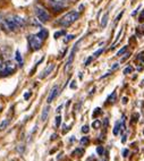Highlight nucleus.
Segmentation results:
<instances>
[{
	"label": "nucleus",
	"instance_id": "f257e3e1",
	"mask_svg": "<svg viewBox=\"0 0 144 161\" xmlns=\"http://www.w3.org/2000/svg\"><path fill=\"white\" fill-rule=\"evenodd\" d=\"M2 25L6 30L15 31L20 27H24L25 25H26V22H25V19L23 17H20V16L12 15V16H9V17L5 18Z\"/></svg>",
	"mask_w": 144,
	"mask_h": 161
},
{
	"label": "nucleus",
	"instance_id": "f03ea898",
	"mask_svg": "<svg viewBox=\"0 0 144 161\" xmlns=\"http://www.w3.org/2000/svg\"><path fill=\"white\" fill-rule=\"evenodd\" d=\"M78 18H80V12L76 11V10H72V11L67 12L66 15L59 20V24H60L62 27H68L73 23H75Z\"/></svg>",
	"mask_w": 144,
	"mask_h": 161
},
{
	"label": "nucleus",
	"instance_id": "7ed1b4c3",
	"mask_svg": "<svg viewBox=\"0 0 144 161\" xmlns=\"http://www.w3.org/2000/svg\"><path fill=\"white\" fill-rule=\"evenodd\" d=\"M16 70V65L14 61L12 60H8L5 64H2L0 66V77L1 76H8V75L15 73Z\"/></svg>",
	"mask_w": 144,
	"mask_h": 161
},
{
	"label": "nucleus",
	"instance_id": "20e7f679",
	"mask_svg": "<svg viewBox=\"0 0 144 161\" xmlns=\"http://www.w3.org/2000/svg\"><path fill=\"white\" fill-rule=\"evenodd\" d=\"M42 44H43V40H42L38 34L28 35V47L31 50L36 51V50L41 49Z\"/></svg>",
	"mask_w": 144,
	"mask_h": 161
},
{
	"label": "nucleus",
	"instance_id": "39448f33",
	"mask_svg": "<svg viewBox=\"0 0 144 161\" xmlns=\"http://www.w3.org/2000/svg\"><path fill=\"white\" fill-rule=\"evenodd\" d=\"M34 11H35V15H36L38 19L41 23H46L50 19V16H49V14H48V11H46L43 7H41V6H38V5L35 6Z\"/></svg>",
	"mask_w": 144,
	"mask_h": 161
},
{
	"label": "nucleus",
	"instance_id": "423d86ee",
	"mask_svg": "<svg viewBox=\"0 0 144 161\" xmlns=\"http://www.w3.org/2000/svg\"><path fill=\"white\" fill-rule=\"evenodd\" d=\"M67 0H48L49 5L54 9V11H60L67 6Z\"/></svg>",
	"mask_w": 144,
	"mask_h": 161
},
{
	"label": "nucleus",
	"instance_id": "0eeeda50",
	"mask_svg": "<svg viewBox=\"0 0 144 161\" xmlns=\"http://www.w3.org/2000/svg\"><path fill=\"white\" fill-rule=\"evenodd\" d=\"M78 43H80V42H78ZM78 43L75 45V47L73 48V50H72L70 53H69V57H68V59H67V61H66V65H65V72H66V73H68V72H69V69H70L72 65H73V61H74V55H75L76 47L78 45Z\"/></svg>",
	"mask_w": 144,
	"mask_h": 161
},
{
	"label": "nucleus",
	"instance_id": "6e6552de",
	"mask_svg": "<svg viewBox=\"0 0 144 161\" xmlns=\"http://www.w3.org/2000/svg\"><path fill=\"white\" fill-rule=\"evenodd\" d=\"M58 94H59V87L57 86V85H54V86L51 89V91L49 92V95H48V99H46V103L50 104L54 98L58 97Z\"/></svg>",
	"mask_w": 144,
	"mask_h": 161
},
{
	"label": "nucleus",
	"instance_id": "1a4fd4ad",
	"mask_svg": "<svg viewBox=\"0 0 144 161\" xmlns=\"http://www.w3.org/2000/svg\"><path fill=\"white\" fill-rule=\"evenodd\" d=\"M54 67H56V65H54V64H50V65H48V67H46V69H44L43 72L41 73V75H40L39 78H40V79H43V78H46V76H49V75L51 74L52 70L54 69Z\"/></svg>",
	"mask_w": 144,
	"mask_h": 161
},
{
	"label": "nucleus",
	"instance_id": "9d476101",
	"mask_svg": "<svg viewBox=\"0 0 144 161\" xmlns=\"http://www.w3.org/2000/svg\"><path fill=\"white\" fill-rule=\"evenodd\" d=\"M49 111H50V107L46 106L43 108L42 110V115H41V120L42 122H46V119H48V116H49Z\"/></svg>",
	"mask_w": 144,
	"mask_h": 161
},
{
	"label": "nucleus",
	"instance_id": "9b49d317",
	"mask_svg": "<svg viewBox=\"0 0 144 161\" xmlns=\"http://www.w3.org/2000/svg\"><path fill=\"white\" fill-rule=\"evenodd\" d=\"M36 34L39 35V36L41 37V39H42V40H43V41H44V40H46V37H48V35H49V33H48V31H46V28H42V30H40L39 32L36 33Z\"/></svg>",
	"mask_w": 144,
	"mask_h": 161
},
{
	"label": "nucleus",
	"instance_id": "f8f14e48",
	"mask_svg": "<svg viewBox=\"0 0 144 161\" xmlns=\"http://www.w3.org/2000/svg\"><path fill=\"white\" fill-rule=\"evenodd\" d=\"M120 128H122V122H117L116 123V125H115V128H114V131H112L114 135H118V134H119Z\"/></svg>",
	"mask_w": 144,
	"mask_h": 161
},
{
	"label": "nucleus",
	"instance_id": "ddd939ff",
	"mask_svg": "<svg viewBox=\"0 0 144 161\" xmlns=\"http://www.w3.org/2000/svg\"><path fill=\"white\" fill-rule=\"evenodd\" d=\"M116 98H117V93H116V92H112V93L109 95L107 101L109 102V103H114V102L116 101Z\"/></svg>",
	"mask_w": 144,
	"mask_h": 161
},
{
	"label": "nucleus",
	"instance_id": "4468645a",
	"mask_svg": "<svg viewBox=\"0 0 144 161\" xmlns=\"http://www.w3.org/2000/svg\"><path fill=\"white\" fill-rule=\"evenodd\" d=\"M16 60H17V62L20 64V66L22 67L23 66V58H22V55H20V52L18 51H16Z\"/></svg>",
	"mask_w": 144,
	"mask_h": 161
},
{
	"label": "nucleus",
	"instance_id": "2eb2a0df",
	"mask_svg": "<svg viewBox=\"0 0 144 161\" xmlns=\"http://www.w3.org/2000/svg\"><path fill=\"white\" fill-rule=\"evenodd\" d=\"M84 153V150L81 149V148H78V149H76L75 151L73 152V156H76V157H82Z\"/></svg>",
	"mask_w": 144,
	"mask_h": 161
},
{
	"label": "nucleus",
	"instance_id": "dca6fc26",
	"mask_svg": "<svg viewBox=\"0 0 144 161\" xmlns=\"http://www.w3.org/2000/svg\"><path fill=\"white\" fill-rule=\"evenodd\" d=\"M8 124H9V120L8 119H5L1 124H0V131H4V129H6V127L8 126Z\"/></svg>",
	"mask_w": 144,
	"mask_h": 161
},
{
	"label": "nucleus",
	"instance_id": "f3484780",
	"mask_svg": "<svg viewBox=\"0 0 144 161\" xmlns=\"http://www.w3.org/2000/svg\"><path fill=\"white\" fill-rule=\"evenodd\" d=\"M80 142H81V145H84V146H85V145H88V144L90 140H88V136H84V137H82L81 141H80Z\"/></svg>",
	"mask_w": 144,
	"mask_h": 161
},
{
	"label": "nucleus",
	"instance_id": "a211bd4d",
	"mask_svg": "<svg viewBox=\"0 0 144 161\" xmlns=\"http://www.w3.org/2000/svg\"><path fill=\"white\" fill-rule=\"evenodd\" d=\"M16 150H17V152H18V153L20 154V156H22V154L24 153V150H25V145H24V144H20V145L17 146V149H16Z\"/></svg>",
	"mask_w": 144,
	"mask_h": 161
},
{
	"label": "nucleus",
	"instance_id": "6ab92c4d",
	"mask_svg": "<svg viewBox=\"0 0 144 161\" xmlns=\"http://www.w3.org/2000/svg\"><path fill=\"white\" fill-rule=\"evenodd\" d=\"M65 34H66V31L62 30V31H58V32H56L54 36V39H58V37H60L61 35H65Z\"/></svg>",
	"mask_w": 144,
	"mask_h": 161
},
{
	"label": "nucleus",
	"instance_id": "aec40b11",
	"mask_svg": "<svg viewBox=\"0 0 144 161\" xmlns=\"http://www.w3.org/2000/svg\"><path fill=\"white\" fill-rule=\"evenodd\" d=\"M107 23H108V14H106V15L103 16L102 20H101V26H102V27H106Z\"/></svg>",
	"mask_w": 144,
	"mask_h": 161
},
{
	"label": "nucleus",
	"instance_id": "412c9836",
	"mask_svg": "<svg viewBox=\"0 0 144 161\" xmlns=\"http://www.w3.org/2000/svg\"><path fill=\"white\" fill-rule=\"evenodd\" d=\"M126 51H127V45H125V47H122V49H120L119 51L117 52V56H118V57H120V56H122Z\"/></svg>",
	"mask_w": 144,
	"mask_h": 161
},
{
	"label": "nucleus",
	"instance_id": "4be33fe9",
	"mask_svg": "<svg viewBox=\"0 0 144 161\" xmlns=\"http://www.w3.org/2000/svg\"><path fill=\"white\" fill-rule=\"evenodd\" d=\"M73 39H75V35H73V34L67 35V36H65V39H64V42L67 43V42H69V41H70V40H73Z\"/></svg>",
	"mask_w": 144,
	"mask_h": 161
},
{
	"label": "nucleus",
	"instance_id": "5701e85b",
	"mask_svg": "<svg viewBox=\"0 0 144 161\" xmlns=\"http://www.w3.org/2000/svg\"><path fill=\"white\" fill-rule=\"evenodd\" d=\"M54 124H56V126H57V127L60 126V124H61V117H60V116H57V117H56Z\"/></svg>",
	"mask_w": 144,
	"mask_h": 161
},
{
	"label": "nucleus",
	"instance_id": "b1692460",
	"mask_svg": "<svg viewBox=\"0 0 144 161\" xmlns=\"http://www.w3.org/2000/svg\"><path fill=\"white\" fill-rule=\"evenodd\" d=\"M133 72V67H126V68H125L124 69V74L125 75H127V74H130V73Z\"/></svg>",
	"mask_w": 144,
	"mask_h": 161
},
{
	"label": "nucleus",
	"instance_id": "393cba45",
	"mask_svg": "<svg viewBox=\"0 0 144 161\" xmlns=\"http://www.w3.org/2000/svg\"><path fill=\"white\" fill-rule=\"evenodd\" d=\"M100 126H101V122H100V120H95V122L92 124L93 128H99Z\"/></svg>",
	"mask_w": 144,
	"mask_h": 161
},
{
	"label": "nucleus",
	"instance_id": "a878e982",
	"mask_svg": "<svg viewBox=\"0 0 144 161\" xmlns=\"http://www.w3.org/2000/svg\"><path fill=\"white\" fill-rule=\"evenodd\" d=\"M96 152H98L99 156H102L103 152H104V149H103V146H98V148H96Z\"/></svg>",
	"mask_w": 144,
	"mask_h": 161
},
{
	"label": "nucleus",
	"instance_id": "bb28decb",
	"mask_svg": "<svg viewBox=\"0 0 144 161\" xmlns=\"http://www.w3.org/2000/svg\"><path fill=\"white\" fill-rule=\"evenodd\" d=\"M103 50H104V49H103V48H101V49H99L98 51H95L94 53H93V57H99V56H100L101 53L103 52Z\"/></svg>",
	"mask_w": 144,
	"mask_h": 161
},
{
	"label": "nucleus",
	"instance_id": "cd10ccee",
	"mask_svg": "<svg viewBox=\"0 0 144 161\" xmlns=\"http://www.w3.org/2000/svg\"><path fill=\"white\" fill-rule=\"evenodd\" d=\"M101 114V109L100 108H96V109H94V112H93V118H95V117L98 116V115Z\"/></svg>",
	"mask_w": 144,
	"mask_h": 161
},
{
	"label": "nucleus",
	"instance_id": "c85d7f7f",
	"mask_svg": "<svg viewBox=\"0 0 144 161\" xmlns=\"http://www.w3.org/2000/svg\"><path fill=\"white\" fill-rule=\"evenodd\" d=\"M138 20L140 22H144V9L141 11V14H140V16H138Z\"/></svg>",
	"mask_w": 144,
	"mask_h": 161
},
{
	"label": "nucleus",
	"instance_id": "c756f323",
	"mask_svg": "<svg viewBox=\"0 0 144 161\" xmlns=\"http://www.w3.org/2000/svg\"><path fill=\"white\" fill-rule=\"evenodd\" d=\"M88 131H90V128H88V126H86V125L82 127V132H83V133L86 134V133H88Z\"/></svg>",
	"mask_w": 144,
	"mask_h": 161
},
{
	"label": "nucleus",
	"instance_id": "7c9ffc66",
	"mask_svg": "<svg viewBox=\"0 0 144 161\" xmlns=\"http://www.w3.org/2000/svg\"><path fill=\"white\" fill-rule=\"evenodd\" d=\"M30 97H31V93H30V92H26V93L24 94V99L25 100H28Z\"/></svg>",
	"mask_w": 144,
	"mask_h": 161
},
{
	"label": "nucleus",
	"instance_id": "2f4dec72",
	"mask_svg": "<svg viewBox=\"0 0 144 161\" xmlns=\"http://www.w3.org/2000/svg\"><path fill=\"white\" fill-rule=\"evenodd\" d=\"M68 131H69V127L65 125V126H64V129H62V133L65 134V133H67V132H68Z\"/></svg>",
	"mask_w": 144,
	"mask_h": 161
},
{
	"label": "nucleus",
	"instance_id": "473e14b6",
	"mask_svg": "<svg viewBox=\"0 0 144 161\" xmlns=\"http://www.w3.org/2000/svg\"><path fill=\"white\" fill-rule=\"evenodd\" d=\"M92 59H93V57H90V58H88V59L85 61V64H84V65H85V66H88V64H90V62L92 61Z\"/></svg>",
	"mask_w": 144,
	"mask_h": 161
},
{
	"label": "nucleus",
	"instance_id": "72a5a7b5",
	"mask_svg": "<svg viewBox=\"0 0 144 161\" xmlns=\"http://www.w3.org/2000/svg\"><path fill=\"white\" fill-rule=\"evenodd\" d=\"M127 154H128V150L124 149L122 150V157H127Z\"/></svg>",
	"mask_w": 144,
	"mask_h": 161
},
{
	"label": "nucleus",
	"instance_id": "f704fd0d",
	"mask_svg": "<svg viewBox=\"0 0 144 161\" xmlns=\"http://www.w3.org/2000/svg\"><path fill=\"white\" fill-rule=\"evenodd\" d=\"M118 66H119V64H118V62H116V64H114V66L111 67V70H114V69H117V68H118Z\"/></svg>",
	"mask_w": 144,
	"mask_h": 161
},
{
	"label": "nucleus",
	"instance_id": "c9c22d12",
	"mask_svg": "<svg viewBox=\"0 0 144 161\" xmlns=\"http://www.w3.org/2000/svg\"><path fill=\"white\" fill-rule=\"evenodd\" d=\"M70 89H76V82L75 81H73V82H72V84H70Z\"/></svg>",
	"mask_w": 144,
	"mask_h": 161
},
{
	"label": "nucleus",
	"instance_id": "e433bc0d",
	"mask_svg": "<svg viewBox=\"0 0 144 161\" xmlns=\"http://www.w3.org/2000/svg\"><path fill=\"white\" fill-rule=\"evenodd\" d=\"M122 14H124V11H122V12H120V14H119V15H118V16H117V18H116V23H117V22H118V20H119V19H120V18H122Z\"/></svg>",
	"mask_w": 144,
	"mask_h": 161
},
{
	"label": "nucleus",
	"instance_id": "4c0bfd02",
	"mask_svg": "<svg viewBox=\"0 0 144 161\" xmlns=\"http://www.w3.org/2000/svg\"><path fill=\"white\" fill-rule=\"evenodd\" d=\"M130 53H128V52H126V55H125V57L124 58H122V61H125V60H126L127 59V58H128V57H130Z\"/></svg>",
	"mask_w": 144,
	"mask_h": 161
},
{
	"label": "nucleus",
	"instance_id": "58836bf2",
	"mask_svg": "<svg viewBox=\"0 0 144 161\" xmlns=\"http://www.w3.org/2000/svg\"><path fill=\"white\" fill-rule=\"evenodd\" d=\"M57 137H58V135H57V134H52V135H51V140H52V141H54Z\"/></svg>",
	"mask_w": 144,
	"mask_h": 161
},
{
	"label": "nucleus",
	"instance_id": "ea45409f",
	"mask_svg": "<svg viewBox=\"0 0 144 161\" xmlns=\"http://www.w3.org/2000/svg\"><path fill=\"white\" fill-rule=\"evenodd\" d=\"M103 124H104V126H106V127L108 126V124H109V120H108V118H106V119H104V123H103Z\"/></svg>",
	"mask_w": 144,
	"mask_h": 161
},
{
	"label": "nucleus",
	"instance_id": "a19ab883",
	"mask_svg": "<svg viewBox=\"0 0 144 161\" xmlns=\"http://www.w3.org/2000/svg\"><path fill=\"white\" fill-rule=\"evenodd\" d=\"M127 101H128V99H127L126 97L122 98V103H127Z\"/></svg>",
	"mask_w": 144,
	"mask_h": 161
},
{
	"label": "nucleus",
	"instance_id": "79ce46f5",
	"mask_svg": "<svg viewBox=\"0 0 144 161\" xmlns=\"http://www.w3.org/2000/svg\"><path fill=\"white\" fill-rule=\"evenodd\" d=\"M126 135H124V136H122V143H125V142H126Z\"/></svg>",
	"mask_w": 144,
	"mask_h": 161
},
{
	"label": "nucleus",
	"instance_id": "37998d69",
	"mask_svg": "<svg viewBox=\"0 0 144 161\" xmlns=\"http://www.w3.org/2000/svg\"><path fill=\"white\" fill-rule=\"evenodd\" d=\"M1 64H2V59H1V57H0V66H1Z\"/></svg>",
	"mask_w": 144,
	"mask_h": 161
},
{
	"label": "nucleus",
	"instance_id": "c03bdc74",
	"mask_svg": "<svg viewBox=\"0 0 144 161\" xmlns=\"http://www.w3.org/2000/svg\"><path fill=\"white\" fill-rule=\"evenodd\" d=\"M143 133H144V132H143Z\"/></svg>",
	"mask_w": 144,
	"mask_h": 161
}]
</instances>
